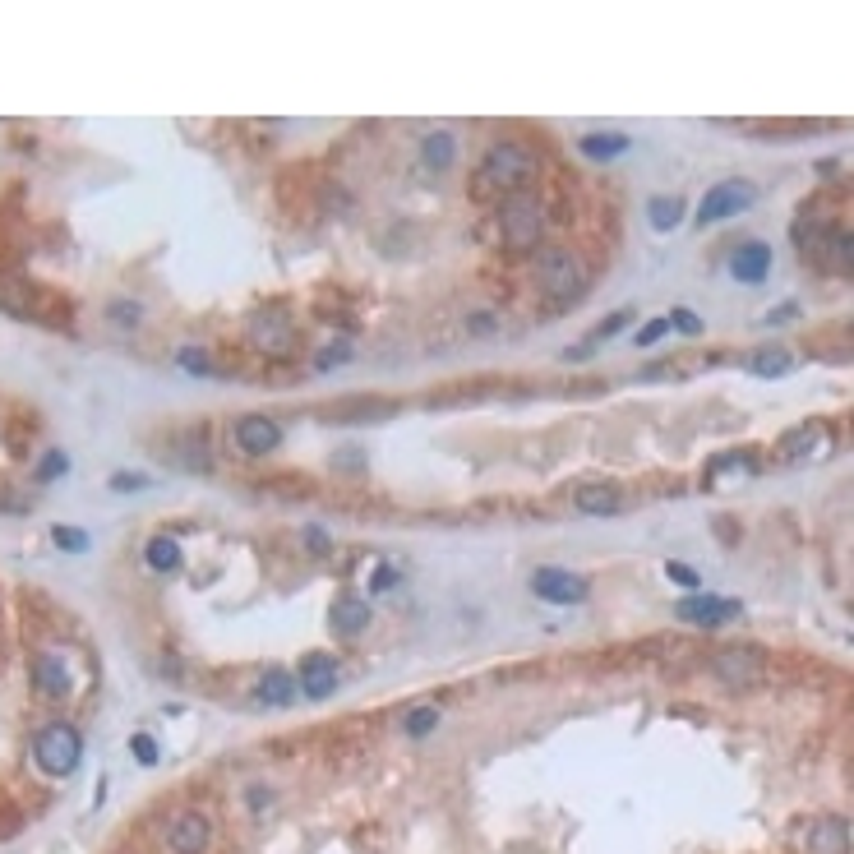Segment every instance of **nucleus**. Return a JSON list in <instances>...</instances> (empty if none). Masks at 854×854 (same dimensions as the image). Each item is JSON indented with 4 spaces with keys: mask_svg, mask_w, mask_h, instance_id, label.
Returning a JSON list of instances; mask_svg holds the SVG:
<instances>
[{
    "mask_svg": "<svg viewBox=\"0 0 854 854\" xmlns=\"http://www.w3.org/2000/svg\"><path fill=\"white\" fill-rule=\"evenodd\" d=\"M536 176V153L527 144H494L476 171V194H522Z\"/></svg>",
    "mask_w": 854,
    "mask_h": 854,
    "instance_id": "f257e3e1",
    "label": "nucleus"
},
{
    "mask_svg": "<svg viewBox=\"0 0 854 854\" xmlns=\"http://www.w3.org/2000/svg\"><path fill=\"white\" fill-rule=\"evenodd\" d=\"M550 231V217H545V204L536 194H508L504 208H499V241H504L508 254H536Z\"/></svg>",
    "mask_w": 854,
    "mask_h": 854,
    "instance_id": "f03ea898",
    "label": "nucleus"
},
{
    "mask_svg": "<svg viewBox=\"0 0 854 854\" xmlns=\"http://www.w3.org/2000/svg\"><path fill=\"white\" fill-rule=\"evenodd\" d=\"M33 762L42 776H51V781H65V776H74L79 771V762H84V734L74 730L70 721H51L42 725V730L33 734Z\"/></svg>",
    "mask_w": 854,
    "mask_h": 854,
    "instance_id": "7ed1b4c3",
    "label": "nucleus"
},
{
    "mask_svg": "<svg viewBox=\"0 0 854 854\" xmlns=\"http://www.w3.org/2000/svg\"><path fill=\"white\" fill-rule=\"evenodd\" d=\"M536 287L559 305H573L587 291V268L573 250H545L536 259Z\"/></svg>",
    "mask_w": 854,
    "mask_h": 854,
    "instance_id": "20e7f679",
    "label": "nucleus"
},
{
    "mask_svg": "<svg viewBox=\"0 0 854 854\" xmlns=\"http://www.w3.org/2000/svg\"><path fill=\"white\" fill-rule=\"evenodd\" d=\"M245 333H250V347L259 351V356H273V361H282V356L296 351V324H291L282 310H259Z\"/></svg>",
    "mask_w": 854,
    "mask_h": 854,
    "instance_id": "39448f33",
    "label": "nucleus"
},
{
    "mask_svg": "<svg viewBox=\"0 0 854 854\" xmlns=\"http://www.w3.org/2000/svg\"><path fill=\"white\" fill-rule=\"evenodd\" d=\"M753 199H758V190H753L748 181H721V185H711V190L702 194V204H698V227L725 222V217H739L744 208H753Z\"/></svg>",
    "mask_w": 854,
    "mask_h": 854,
    "instance_id": "423d86ee",
    "label": "nucleus"
},
{
    "mask_svg": "<svg viewBox=\"0 0 854 854\" xmlns=\"http://www.w3.org/2000/svg\"><path fill=\"white\" fill-rule=\"evenodd\" d=\"M208 841H213V827H208V818L204 813H194V808L167 818V831H162L167 854H204Z\"/></svg>",
    "mask_w": 854,
    "mask_h": 854,
    "instance_id": "0eeeda50",
    "label": "nucleus"
},
{
    "mask_svg": "<svg viewBox=\"0 0 854 854\" xmlns=\"http://www.w3.org/2000/svg\"><path fill=\"white\" fill-rule=\"evenodd\" d=\"M531 591L550 605H582L591 596L587 578L568 573V568H536V573H531Z\"/></svg>",
    "mask_w": 854,
    "mask_h": 854,
    "instance_id": "6e6552de",
    "label": "nucleus"
},
{
    "mask_svg": "<svg viewBox=\"0 0 854 854\" xmlns=\"http://www.w3.org/2000/svg\"><path fill=\"white\" fill-rule=\"evenodd\" d=\"M231 434H236V448H241L245 458H268V453L282 448V425H277L273 416H259V411L241 416Z\"/></svg>",
    "mask_w": 854,
    "mask_h": 854,
    "instance_id": "1a4fd4ad",
    "label": "nucleus"
},
{
    "mask_svg": "<svg viewBox=\"0 0 854 854\" xmlns=\"http://www.w3.org/2000/svg\"><path fill=\"white\" fill-rule=\"evenodd\" d=\"M0 310L14 314V319H51L42 291L14 273H0Z\"/></svg>",
    "mask_w": 854,
    "mask_h": 854,
    "instance_id": "9d476101",
    "label": "nucleus"
},
{
    "mask_svg": "<svg viewBox=\"0 0 854 854\" xmlns=\"http://www.w3.org/2000/svg\"><path fill=\"white\" fill-rule=\"evenodd\" d=\"M711 670L721 674L725 684H753V679H762V670H767V656L753 647H721L716 656H711Z\"/></svg>",
    "mask_w": 854,
    "mask_h": 854,
    "instance_id": "9b49d317",
    "label": "nucleus"
},
{
    "mask_svg": "<svg viewBox=\"0 0 854 854\" xmlns=\"http://www.w3.org/2000/svg\"><path fill=\"white\" fill-rule=\"evenodd\" d=\"M296 684H301V693L310 702H324V698H333V688H337V661L333 656H324V651H310L301 661V670H296Z\"/></svg>",
    "mask_w": 854,
    "mask_h": 854,
    "instance_id": "f8f14e48",
    "label": "nucleus"
},
{
    "mask_svg": "<svg viewBox=\"0 0 854 854\" xmlns=\"http://www.w3.org/2000/svg\"><path fill=\"white\" fill-rule=\"evenodd\" d=\"M804 254H818V264H827L831 273H845L854 264V236L845 227H822L818 241L804 245Z\"/></svg>",
    "mask_w": 854,
    "mask_h": 854,
    "instance_id": "ddd939ff",
    "label": "nucleus"
},
{
    "mask_svg": "<svg viewBox=\"0 0 854 854\" xmlns=\"http://www.w3.org/2000/svg\"><path fill=\"white\" fill-rule=\"evenodd\" d=\"M684 624H702V628H716L725 619H739V601H721V596H684V601L674 605Z\"/></svg>",
    "mask_w": 854,
    "mask_h": 854,
    "instance_id": "4468645a",
    "label": "nucleus"
},
{
    "mask_svg": "<svg viewBox=\"0 0 854 854\" xmlns=\"http://www.w3.org/2000/svg\"><path fill=\"white\" fill-rule=\"evenodd\" d=\"M74 684L70 665L61 661V656H51V651H42V656H33V688L37 698H65Z\"/></svg>",
    "mask_w": 854,
    "mask_h": 854,
    "instance_id": "2eb2a0df",
    "label": "nucleus"
},
{
    "mask_svg": "<svg viewBox=\"0 0 854 854\" xmlns=\"http://www.w3.org/2000/svg\"><path fill=\"white\" fill-rule=\"evenodd\" d=\"M328 624H333V633H342V638H361L365 628H370V605H365L361 596H337L333 610H328Z\"/></svg>",
    "mask_w": 854,
    "mask_h": 854,
    "instance_id": "dca6fc26",
    "label": "nucleus"
},
{
    "mask_svg": "<svg viewBox=\"0 0 854 854\" xmlns=\"http://www.w3.org/2000/svg\"><path fill=\"white\" fill-rule=\"evenodd\" d=\"M573 504H578V513H591V518H610V513L624 508V494L605 481H587V485H578Z\"/></svg>",
    "mask_w": 854,
    "mask_h": 854,
    "instance_id": "f3484780",
    "label": "nucleus"
},
{
    "mask_svg": "<svg viewBox=\"0 0 854 854\" xmlns=\"http://www.w3.org/2000/svg\"><path fill=\"white\" fill-rule=\"evenodd\" d=\"M850 841L854 831L845 818H822L818 827H813V836H808V854H850Z\"/></svg>",
    "mask_w": 854,
    "mask_h": 854,
    "instance_id": "a211bd4d",
    "label": "nucleus"
},
{
    "mask_svg": "<svg viewBox=\"0 0 854 854\" xmlns=\"http://www.w3.org/2000/svg\"><path fill=\"white\" fill-rule=\"evenodd\" d=\"M822 448H827V425H813V421L794 425V430L781 439V453H785L790 462L813 458V453H822Z\"/></svg>",
    "mask_w": 854,
    "mask_h": 854,
    "instance_id": "6ab92c4d",
    "label": "nucleus"
},
{
    "mask_svg": "<svg viewBox=\"0 0 854 854\" xmlns=\"http://www.w3.org/2000/svg\"><path fill=\"white\" fill-rule=\"evenodd\" d=\"M734 277L739 282H767V273H771V250L762 241H748V245H739L734 250Z\"/></svg>",
    "mask_w": 854,
    "mask_h": 854,
    "instance_id": "aec40b11",
    "label": "nucleus"
},
{
    "mask_svg": "<svg viewBox=\"0 0 854 854\" xmlns=\"http://www.w3.org/2000/svg\"><path fill=\"white\" fill-rule=\"evenodd\" d=\"M254 698H259V707H291V698H296V674L268 670L259 679V688H254Z\"/></svg>",
    "mask_w": 854,
    "mask_h": 854,
    "instance_id": "412c9836",
    "label": "nucleus"
},
{
    "mask_svg": "<svg viewBox=\"0 0 854 854\" xmlns=\"http://www.w3.org/2000/svg\"><path fill=\"white\" fill-rule=\"evenodd\" d=\"M453 157H458V139L448 130H434V134H425V144H421V162L430 171H448L453 167Z\"/></svg>",
    "mask_w": 854,
    "mask_h": 854,
    "instance_id": "4be33fe9",
    "label": "nucleus"
},
{
    "mask_svg": "<svg viewBox=\"0 0 854 854\" xmlns=\"http://www.w3.org/2000/svg\"><path fill=\"white\" fill-rule=\"evenodd\" d=\"M181 541L176 536H153V541L144 545V564L153 568V573H171V568H181Z\"/></svg>",
    "mask_w": 854,
    "mask_h": 854,
    "instance_id": "5701e85b",
    "label": "nucleus"
},
{
    "mask_svg": "<svg viewBox=\"0 0 854 854\" xmlns=\"http://www.w3.org/2000/svg\"><path fill=\"white\" fill-rule=\"evenodd\" d=\"M748 370L758 374V379H781V374H790V351L781 347H762L748 356Z\"/></svg>",
    "mask_w": 854,
    "mask_h": 854,
    "instance_id": "b1692460",
    "label": "nucleus"
},
{
    "mask_svg": "<svg viewBox=\"0 0 854 854\" xmlns=\"http://www.w3.org/2000/svg\"><path fill=\"white\" fill-rule=\"evenodd\" d=\"M582 153H587L591 162H610V157L628 153V139L624 134H587V139H582Z\"/></svg>",
    "mask_w": 854,
    "mask_h": 854,
    "instance_id": "393cba45",
    "label": "nucleus"
},
{
    "mask_svg": "<svg viewBox=\"0 0 854 854\" xmlns=\"http://www.w3.org/2000/svg\"><path fill=\"white\" fill-rule=\"evenodd\" d=\"M647 217H651V227L656 231H670V227H679V217H684V199H651L647 204Z\"/></svg>",
    "mask_w": 854,
    "mask_h": 854,
    "instance_id": "a878e982",
    "label": "nucleus"
},
{
    "mask_svg": "<svg viewBox=\"0 0 854 854\" xmlns=\"http://www.w3.org/2000/svg\"><path fill=\"white\" fill-rule=\"evenodd\" d=\"M439 716H444V711L430 707V702H425V707H416V711H407V734H411V739H425V734L439 725Z\"/></svg>",
    "mask_w": 854,
    "mask_h": 854,
    "instance_id": "bb28decb",
    "label": "nucleus"
},
{
    "mask_svg": "<svg viewBox=\"0 0 854 854\" xmlns=\"http://www.w3.org/2000/svg\"><path fill=\"white\" fill-rule=\"evenodd\" d=\"M176 361H181V370H190L194 379H208V374H213V365H208V351H204V347H181V351H176Z\"/></svg>",
    "mask_w": 854,
    "mask_h": 854,
    "instance_id": "cd10ccee",
    "label": "nucleus"
},
{
    "mask_svg": "<svg viewBox=\"0 0 854 854\" xmlns=\"http://www.w3.org/2000/svg\"><path fill=\"white\" fill-rule=\"evenodd\" d=\"M130 748H134V762H144V767H157V758H162V748H157L153 734H134Z\"/></svg>",
    "mask_w": 854,
    "mask_h": 854,
    "instance_id": "c85d7f7f",
    "label": "nucleus"
},
{
    "mask_svg": "<svg viewBox=\"0 0 854 854\" xmlns=\"http://www.w3.org/2000/svg\"><path fill=\"white\" fill-rule=\"evenodd\" d=\"M661 337H670V319H651V324H642L638 347H656Z\"/></svg>",
    "mask_w": 854,
    "mask_h": 854,
    "instance_id": "c756f323",
    "label": "nucleus"
},
{
    "mask_svg": "<svg viewBox=\"0 0 854 854\" xmlns=\"http://www.w3.org/2000/svg\"><path fill=\"white\" fill-rule=\"evenodd\" d=\"M144 485H148V476H139V471H116V476H111V490H121V494L144 490Z\"/></svg>",
    "mask_w": 854,
    "mask_h": 854,
    "instance_id": "7c9ffc66",
    "label": "nucleus"
},
{
    "mask_svg": "<svg viewBox=\"0 0 854 854\" xmlns=\"http://www.w3.org/2000/svg\"><path fill=\"white\" fill-rule=\"evenodd\" d=\"M51 541L61 545V550H84L88 536H84V531H70V527H56V531H51Z\"/></svg>",
    "mask_w": 854,
    "mask_h": 854,
    "instance_id": "2f4dec72",
    "label": "nucleus"
},
{
    "mask_svg": "<svg viewBox=\"0 0 854 854\" xmlns=\"http://www.w3.org/2000/svg\"><path fill=\"white\" fill-rule=\"evenodd\" d=\"M107 314L111 319H121V324H139V305H130V301H111Z\"/></svg>",
    "mask_w": 854,
    "mask_h": 854,
    "instance_id": "473e14b6",
    "label": "nucleus"
},
{
    "mask_svg": "<svg viewBox=\"0 0 854 854\" xmlns=\"http://www.w3.org/2000/svg\"><path fill=\"white\" fill-rule=\"evenodd\" d=\"M670 328H684V333H702V319L693 310H674L670 314Z\"/></svg>",
    "mask_w": 854,
    "mask_h": 854,
    "instance_id": "72a5a7b5",
    "label": "nucleus"
},
{
    "mask_svg": "<svg viewBox=\"0 0 854 854\" xmlns=\"http://www.w3.org/2000/svg\"><path fill=\"white\" fill-rule=\"evenodd\" d=\"M619 328H628V310H614L610 319H605V324L596 328V333H591V337H614V333H619Z\"/></svg>",
    "mask_w": 854,
    "mask_h": 854,
    "instance_id": "f704fd0d",
    "label": "nucleus"
},
{
    "mask_svg": "<svg viewBox=\"0 0 854 854\" xmlns=\"http://www.w3.org/2000/svg\"><path fill=\"white\" fill-rule=\"evenodd\" d=\"M665 573H670V578L679 582V587H698V573H693V568H684V564H670Z\"/></svg>",
    "mask_w": 854,
    "mask_h": 854,
    "instance_id": "c9c22d12",
    "label": "nucleus"
},
{
    "mask_svg": "<svg viewBox=\"0 0 854 854\" xmlns=\"http://www.w3.org/2000/svg\"><path fill=\"white\" fill-rule=\"evenodd\" d=\"M347 356H351V347H328V351H324V356H319V361H314V365H319V370H328V365L347 361Z\"/></svg>",
    "mask_w": 854,
    "mask_h": 854,
    "instance_id": "e433bc0d",
    "label": "nucleus"
},
{
    "mask_svg": "<svg viewBox=\"0 0 854 854\" xmlns=\"http://www.w3.org/2000/svg\"><path fill=\"white\" fill-rule=\"evenodd\" d=\"M467 328L471 333H494V314H471Z\"/></svg>",
    "mask_w": 854,
    "mask_h": 854,
    "instance_id": "4c0bfd02",
    "label": "nucleus"
},
{
    "mask_svg": "<svg viewBox=\"0 0 854 854\" xmlns=\"http://www.w3.org/2000/svg\"><path fill=\"white\" fill-rule=\"evenodd\" d=\"M65 471V453H47V462H42V476H61Z\"/></svg>",
    "mask_w": 854,
    "mask_h": 854,
    "instance_id": "58836bf2",
    "label": "nucleus"
},
{
    "mask_svg": "<svg viewBox=\"0 0 854 854\" xmlns=\"http://www.w3.org/2000/svg\"><path fill=\"white\" fill-rule=\"evenodd\" d=\"M305 541H310V545H314V550H328V536H324V531H314V527H310V531H305Z\"/></svg>",
    "mask_w": 854,
    "mask_h": 854,
    "instance_id": "ea45409f",
    "label": "nucleus"
}]
</instances>
